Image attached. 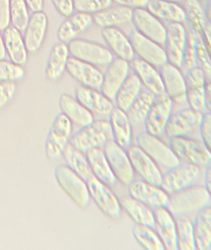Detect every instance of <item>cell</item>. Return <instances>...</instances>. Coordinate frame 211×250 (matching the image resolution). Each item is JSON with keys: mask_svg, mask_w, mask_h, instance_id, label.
<instances>
[{"mask_svg": "<svg viewBox=\"0 0 211 250\" xmlns=\"http://www.w3.org/2000/svg\"><path fill=\"white\" fill-rule=\"evenodd\" d=\"M16 84L13 82H0V109L8 103L14 96Z\"/></svg>", "mask_w": 211, "mask_h": 250, "instance_id": "cell-49", "label": "cell"}, {"mask_svg": "<svg viewBox=\"0 0 211 250\" xmlns=\"http://www.w3.org/2000/svg\"><path fill=\"white\" fill-rule=\"evenodd\" d=\"M129 195L142 202L151 208H167L169 194L161 187L153 185L146 181L133 180L127 186Z\"/></svg>", "mask_w": 211, "mask_h": 250, "instance_id": "cell-18", "label": "cell"}, {"mask_svg": "<svg viewBox=\"0 0 211 250\" xmlns=\"http://www.w3.org/2000/svg\"><path fill=\"white\" fill-rule=\"evenodd\" d=\"M128 38L135 55L142 61L155 67H161L168 62L165 50L161 45L142 36L136 30L130 32Z\"/></svg>", "mask_w": 211, "mask_h": 250, "instance_id": "cell-12", "label": "cell"}, {"mask_svg": "<svg viewBox=\"0 0 211 250\" xmlns=\"http://www.w3.org/2000/svg\"><path fill=\"white\" fill-rule=\"evenodd\" d=\"M211 164H210L205 167V175H204L205 187L210 191H211Z\"/></svg>", "mask_w": 211, "mask_h": 250, "instance_id": "cell-55", "label": "cell"}, {"mask_svg": "<svg viewBox=\"0 0 211 250\" xmlns=\"http://www.w3.org/2000/svg\"><path fill=\"white\" fill-rule=\"evenodd\" d=\"M131 66L135 74L149 91L155 95L164 93L162 79L159 71L155 66L142 61L140 58L133 59L131 61Z\"/></svg>", "mask_w": 211, "mask_h": 250, "instance_id": "cell-28", "label": "cell"}, {"mask_svg": "<svg viewBox=\"0 0 211 250\" xmlns=\"http://www.w3.org/2000/svg\"><path fill=\"white\" fill-rule=\"evenodd\" d=\"M67 47L71 57L95 66H107L114 60L109 49L85 39L76 38L67 43Z\"/></svg>", "mask_w": 211, "mask_h": 250, "instance_id": "cell-5", "label": "cell"}, {"mask_svg": "<svg viewBox=\"0 0 211 250\" xmlns=\"http://www.w3.org/2000/svg\"><path fill=\"white\" fill-rule=\"evenodd\" d=\"M199 128L202 143L211 150V113L209 111L202 112Z\"/></svg>", "mask_w": 211, "mask_h": 250, "instance_id": "cell-47", "label": "cell"}, {"mask_svg": "<svg viewBox=\"0 0 211 250\" xmlns=\"http://www.w3.org/2000/svg\"><path fill=\"white\" fill-rule=\"evenodd\" d=\"M211 191L202 186H193L169 194L167 209L173 216L198 211L210 206Z\"/></svg>", "mask_w": 211, "mask_h": 250, "instance_id": "cell-1", "label": "cell"}, {"mask_svg": "<svg viewBox=\"0 0 211 250\" xmlns=\"http://www.w3.org/2000/svg\"><path fill=\"white\" fill-rule=\"evenodd\" d=\"M112 4V0H73L74 10L91 15L109 8Z\"/></svg>", "mask_w": 211, "mask_h": 250, "instance_id": "cell-44", "label": "cell"}, {"mask_svg": "<svg viewBox=\"0 0 211 250\" xmlns=\"http://www.w3.org/2000/svg\"><path fill=\"white\" fill-rule=\"evenodd\" d=\"M10 0H0V30H5L10 22Z\"/></svg>", "mask_w": 211, "mask_h": 250, "instance_id": "cell-51", "label": "cell"}, {"mask_svg": "<svg viewBox=\"0 0 211 250\" xmlns=\"http://www.w3.org/2000/svg\"><path fill=\"white\" fill-rule=\"evenodd\" d=\"M93 23L92 15L76 11L61 23L57 29V38L63 43H69L88 30Z\"/></svg>", "mask_w": 211, "mask_h": 250, "instance_id": "cell-25", "label": "cell"}, {"mask_svg": "<svg viewBox=\"0 0 211 250\" xmlns=\"http://www.w3.org/2000/svg\"><path fill=\"white\" fill-rule=\"evenodd\" d=\"M201 115V112L190 107L183 108L171 112L164 134L169 138L187 136L199 127Z\"/></svg>", "mask_w": 211, "mask_h": 250, "instance_id": "cell-17", "label": "cell"}, {"mask_svg": "<svg viewBox=\"0 0 211 250\" xmlns=\"http://www.w3.org/2000/svg\"><path fill=\"white\" fill-rule=\"evenodd\" d=\"M63 156L67 166L85 181L92 175L86 156L82 151L73 147L70 143L64 148Z\"/></svg>", "mask_w": 211, "mask_h": 250, "instance_id": "cell-38", "label": "cell"}, {"mask_svg": "<svg viewBox=\"0 0 211 250\" xmlns=\"http://www.w3.org/2000/svg\"><path fill=\"white\" fill-rule=\"evenodd\" d=\"M154 229L164 244L165 250H177V229L174 216L167 208H153Z\"/></svg>", "mask_w": 211, "mask_h": 250, "instance_id": "cell-23", "label": "cell"}, {"mask_svg": "<svg viewBox=\"0 0 211 250\" xmlns=\"http://www.w3.org/2000/svg\"><path fill=\"white\" fill-rule=\"evenodd\" d=\"M4 47L11 62L23 66L27 61V50L20 31L14 27H8L3 32Z\"/></svg>", "mask_w": 211, "mask_h": 250, "instance_id": "cell-36", "label": "cell"}, {"mask_svg": "<svg viewBox=\"0 0 211 250\" xmlns=\"http://www.w3.org/2000/svg\"><path fill=\"white\" fill-rule=\"evenodd\" d=\"M92 175L108 187L114 185L117 180L114 176L108 160L101 147L90 149L85 153Z\"/></svg>", "mask_w": 211, "mask_h": 250, "instance_id": "cell-29", "label": "cell"}, {"mask_svg": "<svg viewBox=\"0 0 211 250\" xmlns=\"http://www.w3.org/2000/svg\"><path fill=\"white\" fill-rule=\"evenodd\" d=\"M67 73L82 86L99 90L103 82V73L95 65L70 57L67 60Z\"/></svg>", "mask_w": 211, "mask_h": 250, "instance_id": "cell-21", "label": "cell"}, {"mask_svg": "<svg viewBox=\"0 0 211 250\" xmlns=\"http://www.w3.org/2000/svg\"><path fill=\"white\" fill-rule=\"evenodd\" d=\"M211 23L208 21L201 34L200 38L207 49L211 52Z\"/></svg>", "mask_w": 211, "mask_h": 250, "instance_id": "cell-53", "label": "cell"}, {"mask_svg": "<svg viewBox=\"0 0 211 250\" xmlns=\"http://www.w3.org/2000/svg\"><path fill=\"white\" fill-rule=\"evenodd\" d=\"M159 68L164 92L174 103L180 104L186 102V80L178 67L167 62Z\"/></svg>", "mask_w": 211, "mask_h": 250, "instance_id": "cell-20", "label": "cell"}, {"mask_svg": "<svg viewBox=\"0 0 211 250\" xmlns=\"http://www.w3.org/2000/svg\"><path fill=\"white\" fill-rule=\"evenodd\" d=\"M199 1H200V0H199Z\"/></svg>", "mask_w": 211, "mask_h": 250, "instance_id": "cell-58", "label": "cell"}, {"mask_svg": "<svg viewBox=\"0 0 211 250\" xmlns=\"http://www.w3.org/2000/svg\"><path fill=\"white\" fill-rule=\"evenodd\" d=\"M122 209L125 210L130 218L134 221L135 224L147 225L154 228L153 210L151 208L133 198L130 195H123L119 199Z\"/></svg>", "mask_w": 211, "mask_h": 250, "instance_id": "cell-33", "label": "cell"}, {"mask_svg": "<svg viewBox=\"0 0 211 250\" xmlns=\"http://www.w3.org/2000/svg\"><path fill=\"white\" fill-rule=\"evenodd\" d=\"M186 85V102L189 107L197 112L206 111L205 84L207 77L203 70L198 66L189 68L185 76Z\"/></svg>", "mask_w": 211, "mask_h": 250, "instance_id": "cell-14", "label": "cell"}, {"mask_svg": "<svg viewBox=\"0 0 211 250\" xmlns=\"http://www.w3.org/2000/svg\"><path fill=\"white\" fill-rule=\"evenodd\" d=\"M130 65L128 61L117 58L113 60L103 74L101 92L107 98L114 100L116 94L125 80L128 77Z\"/></svg>", "mask_w": 211, "mask_h": 250, "instance_id": "cell-19", "label": "cell"}, {"mask_svg": "<svg viewBox=\"0 0 211 250\" xmlns=\"http://www.w3.org/2000/svg\"><path fill=\"white\" fill-rule=\"evenodd\" d=\"M199 167L187 162H181L162 174L160 187L171 194L193 186L200 176Z\"/></svg>", "mask_w": 211, "mask_h": 250, "instance_id": "cell-6", "label": "cell"}, {"mask_svg": "<svg viewBox=\"0 0 211 250\" xmlns=\"http://www.w3.org/2000/svg\"><path fill=\"white\" fill-rule=\"evenodd\" d=\"M101 33L109 50L117 58L128 62L134 59L135 53L129 38L118 27L101 28Z\"/></svg>", "mask_w": 211, "mask_h": 250, "instance_id": "cell-26", "label": "cell"}, {"mask_svg": "<svg viewBox=\"0 0 211 250\" xmlns=\"http://www.w3.org/2000/svg\"><path fill=\"white\" fill-rule=\"evenodd\" d=\"M109 124L112 131L113 140L122 148L127 150L132 145V124L124 111L114 106L109 115Z\"/></svg>", "mask_w": 211, "mask_h": 250, "instance_id": "cell-27", "label": "cell"}, {"mask_svg": "<svg viewBox=\"0 0 211 250\" xmlns=\"http://www.w3.org/2000/svg\"><path fill=\"white\" fill-rule=\"evenodd\" d=\"M145 8L159 20L180 24L186 21L184 9L177 2L164 0H149Z\"/></svg>", "mask_w": 211, "mask_h": 250, "instance_id": "cell-30", "label": "cell"}, {"mask_svg": "<svg viewBox=\"0 0 211 250\" xmlns=\"http://www.w3.org/2000/svg\"><path fill=\"white\" fill-rule=\"evenodd\" d=\"M133 9L127 7L118 6L109 8L92 15L93 21L101 28L118 27L123 24L131 22Z\"/></svg>", "mask_w": 211, "mask_h": 250, "instance_id": "cell-34", "label": "cell"}, {"mask_svg": "<svg viewBox=\"0 0 211 250\" xmlns=\"http://www.w3.org/2000/svg\"><path fill=\"white\" fill-rule=\"evenodd\" d=\"M25 75L22 65L0 60V82H15L21 80Z\"/></svg>", "mask_w": 211, "mask_h": 250, "instance_id": "cell-46", "label": "cell"}, {"mask_svg": "<svg viewBox=\"0 0 211 250\" xmlns=\"http://www.w3.org/2000/svg\"><path fill=\"white\" fill-rule=\"evenodd\" d=\"M24 1L28 8L33 13L42 11L43 8V0H24Z\"/></svg>", "mask_w": 211, "mask_h": 250, "instance_id": "cell-54", "label": "cell"}, {"mask_svg": "<svg viewBox=\"0 0 211 250\" xmlns=\"http://www.w3.org/2000/svg\"><path fill=\"white\" fill-rule=\"evenodd\" d=\"M126 152L133 169L143 181L160 187L162 173L157 164L137 145H131Z\"/></svg>", "mask_w": 211, "mask_h": 250, "instance_id": "cell-16", "label": "cell"}, {"mask_svg": "<svg viewBox=\"0 0 211 250\" xmlns=\"http://www.w3.org/2000/svg\"><path fill=\"white\" fill-rule=\"evenodd\" d=\"M48 30V18L42 11L34 12L25 28L23 42L30 53L38 52L45 40Z\"/></svg>", "mask_w": 211, "mask_h": 250, "instance_id": "cell-24", "label": "cell"}, {"mask_svg": "<svg viewBox=\"0 0 211 250\" xmlns=\"http://www.w3.org/2000/svg\"><path fill=\"white\" fill-rule=\"evenodd\" d=\"M113 140L109 121L94 120L90 125L82 127L71 137L69 143L85 153L95 147H101L108 140Z\"/></svg>", "mask_w": 211, "mask_h": 250, "instance_id": "cell-2", "label": "cell"}, {"mask_svg": "<svg viewBox=\"0 0 211 250\" xmlns=\"http://www.w3.org/2000/svg\"><path fill=\"white\" fill-rule=\"evenodd\" d=\"M51 1L56 11L64 18L70 17L74 11L73 0H51Z\"/></svg>", "mask_w": 211, "mask_h": 250, "instance_id": "cell-50", "label": "cell"}, {"mask_svg": "<svg viewBox=\"0 0 211 250\" xmlns=\"http://www.w3.org/2000/svg\"><path fill=\"white\" fill-rule=\"evenodd\" d=\"M173 105L174 102L165 92L155 95L144 122L145 131L155 137H161L165 132L166 126L172 112Z\"/></svg>", "mask_w": 211, "mask_h": 250, "instance_id": "cell-8", "label": "cell"}, {"mask_svg": "<svg viewBox=\"0 0 211 250\" xmlns=\"http://www.w3.org/2000/svg\"><path fill=\"white\" fill-rule=\"evenodd\" d=\"M177 250H195L193 223L186 215L175 216Z\"/></svg>", "mask_w": 211, "mask_h": 250, "instance_id": "cell-41", "label": "cell"}, {"mask_svg": "<svg viewBox=\"0 0 211 250\" xmlns=\"http://www.w3.org/2000/svg\"><path fill=\"white\" fill-rule=\"evenodd\" d=\"M188 33L183 24L170 23L167 27L164 50L169 62L180 68L183 65Z\"/></svg>", "mask_w": 211, "mask_h": 250, "instance_id": "cell-13", "label": "cell"}, {"mask_svg": "<svg viewBox=\"0 0 211 250\" xmlns=\"http://www.w3.org/2000/svg\"><path fill=\"white\" fill-rule=\"evenodd\" d=\"M149 0H112V2L118 5L127 7L131 9L146 8Z\"/></svg>", "mask_w": 211, "mask_h": 250, "instance_id": "cell-52", "label": "cell"}, {"mask_svg": "<svg viewBox=\"0 0 211 250\" xmlns=\"http://www.w3.org/2000/svg\"><path fill=\"white\" fill-rule=\"evenodd\" d=\"M142 83L136 74H129L114 98L117 108L127 112L142 90Z\"/></svg>", "mask_w": 211, "mask_h": 250, "instance_id": "cell-37", "label": "cell"}, {"mask_svg": "<svg viewBox=\"0 0 211 250\" xmlns=\"http://www.w3.org/2000/svg\"><path fill=\"white\" fill-rule=\"evenodd\" d=\"M72 133V122L63 113L56 116L45 142V154L51 159L63 156V151L70 141Z\"/></svg>", "mask_w": 211, "mask_h": 250, "instance_id": "cell-9", "label": "cell"}, {"mask_svg": "<svg viewBox=\"0 0 211 250\" xmlns=\"http://www.w3.org/2000/svg\"><path fill=\"white\" fill-rule=\"evenodd\" d=\"M136 144L143 150L157 165L170 169L180 163V159L169 146L161 141L159 137L141 131L136 135Z\"/></svg>", "mask_w": 211, "mask_h": 250, "instance_id": "cell-7", "label": "cell"}, {"mask_svg": "<svg viewBox=\"0 0 211 250\" xmlns=\"http://www.w3.org/2000/svg\"><path fill=\"white\" fill-rule=\"evenodd\" d=\"M155 94L149 90H142L136 100L126 112L129 121L133 125H139L145 122L147 115L153 102Z\"/></svg>", "mask_w": 211, "mask_h": 250, "instance_id": "cell-39", "label": "cell"}, {"mask_svg": "<svg viewBox=\"0 0 211 250\" xmlns=\"http://www.w3.org/2000/svg\"><path fill=\"white\" fill-rule=\"evenodd\" d=\"M76 99L92 115L109 116L114 108L111 99L96 89L80 86L76 90Z\"/></svg>", "mask_w": 211, "mask_h": 250, "instance_id": "cell-22", "label": "cell"}, {"mask_svg": "<svg viewBox=\"0 0 211 250\" xmlns=\"http://www.w3.org/2000/svg\"><path fill=\"white\" fill-rule=\"evenodd\" d=\"M183 64L189 68L196 66L195 58V33H188L187 44L185 50Z\"/></svg>", "mask_w": 211, "mask_h": 250, "instance_id": "cell-48", "label": "cell"}, {"mask_svg": "<svg viewBox=\"0 0 211 250\" xmlns=\"http://www.w3.org/2000/svg\"><path fill=\"white\" fill-rule=\"evenodd\" d=\"M59 105L62 113L81 127L90 125L93 122V115L70 95L62 94L59 99Z\"/></svg>", "mask_w": 211, "mask_h": 250, "instance_id": "cell-32", "label": "cell"}, {"mask_svg": "<svg viewBox=\"0 0 211 250\" xmlns=\"http://www.w3.org/2000/svg\"><path fill=\"white\" fill-rule=\"evenodd\" d=\"M132 234L135 239L146 250H165L164 244L154 228L147 225L135 224L132 228Z\"/></svg>", "mask_w": 211, "mask_h": 250, "instance_id": "cell-42", "label": "cell"}, {"mask_svg": "<svg viewBox=\"0 0 211 250\" xmlns=\"http://www.w3.org/2000/svg\"><path fill=\"white\" fill-rule=\"evenodd\" d=\"M186 13V21H189L195 34L200 37L207 23L208 19L199 0H184L183 7Z\"/></svg>", "mask_w": 211, "mask_h": 250, "instance_id": "cell-40", "label": "cell"}, {"mask_svg": "<svg viewBox=\"0 0 211 250\" xmlns=\"http://www.w3.org/2000/svg\"><path fill=\"white\" fill-rule=\"evenodd\" d=\"M195 58L196 65L203 70L207 78H211V65L210 52L201 38L195 34Z\"/></svg>", "mask_w": 211, "mask_h": 250, "instance_id": "cell-45", "label": "cell"}, {"mask_svg": "<svg viewBox=\"0 0 211 250\" xmlns=\"http://www.w3.org/2000/svg\"><path fill=\"white\" fill-rule=\"evenodd\" d=\"M27 5L24 0H10V21L13 27L19 31H23L29 20Z\"/></svg>", "mask_w": 211, "mask_h": 250, "instance_id": "cell-43", "label": "cell"}, {"mask_svg": "<svg viewBox=\"0 0 211 250\" xmlns=\"http://www.w3.org/2000/svg\"><path fill=\"white\" fill-rule=\"evenodd\" d=\"M6 49L4 47V41L3 38L1 37L0 34V60H3L5 57Z\"/></svg>", "mask_w": 211, "mask_h": 250, "instance_id": "cell-56", "label": "cell"}, {"mask_svg": "<svg viewBox=\"0 0 211 250\" xmlns=\"http://www.w3.org/2000/svg\"><path fill=\"white\" fill-rule=\"evenodd\" d=\"M69 55L67 43L60 42L51 47L45 70L48 80L55 81L63 76L66 70Z\"/></svg>", "mask_w": 211, "mask_h": 250, "instance_id": "cell-35", "label": "cell"}, {"mask_svg": "<svg viewBox=\"0 0 211 250\" xmlns=\"http://www.w3.org/2000/svg\"><path fill=\"white\" fill-rule=\"evenodd\" d=\"M193 223L196 250H209L211 247V209L205 206L198 210Z\"/></svg>", "mask_w": 211, "mask_h": 250, "instance_id": "cell-31", "label": "cell"}, {"mask_svg": "<svg viewBox=\"0 0 211 250\" xmlns=\"http://www.w3.org/2000/svg\"><path fill=\"white\" fill-rule=\"evenodd\" d=\"M164 1H171V2H179L182 0H164Z\"/></svg>", "mask_w": 211, "mask_h": 250, "instance_id": "cell-57", "label": "cell"}, {"mask_svg": "<svg viewBox=\"0 0 211 250\" xmlns=\"http://www.w3.org/2000/svg\"><path fill=\"white\" fill-rule=\"evenodd\" d=\"M103 150L117 181L127 187L134 180V169L127 152L114 140H108L103 146Z\"/></svg>", "mask_w": 211, "mask_h": 250, "instance_id": "cell-10", "label": "cell"}, {"mask_svg": "<svg viewBox=\"0 0 211 250\" xmlns=\"http://www.w3.org/2000/svg\"><path fill=\"white\" fill-rule=\"evenodd\" d=\"M169 147L180 162L198 167H206L211 164V150L203 143L187 136L170 137Z\"/></svg>", "mask_w": 211, "mask_h": 250, "instance_id": "cell-4", "label": "cell"}, {"mask_svg": "<svg viewBox=\"0 0 211 250\" xmlns=\"http://www.w3.org/2000/svg\"><path fill=\"white\" fill-rule=\"evenodd\" d=\"M90 197L104 214L113 219L121 216L122 208L119 199L108 186L91 175L86 181Z\"/></svg>", "mask_w": 211, "mask_h": 250, "instance_id": "cell-11", "label": "cell"}, {"mask_svg": "<svg viewBox=\"0 0 211 250\" xmlns=\"http://www.w3.org/2000/svg\"><path fill=\"white\" fill-rule=\"evenodd\" d=\"M131 22L135 30L158 44H164L167 27L145 8L133 9Z\"/></svg>", "mask_w": 211, "mask_h": 250, "instance_id": "cell-15", "label": "cell"}, {"mask_svg": "<svg viewBox=\"0 0 211 250\" xmlns=\"http://www.w3.org/2000/svg\"><path fill=\"white\" fill-rule=\"evenodd\" d=\"M57 182L70 200L81 209L89 205L90 194L86 181L79 176L67 165H60L54 170Z\"/></svg>", "mask_w": 211, "mask_h": 250, "instance_id": "cell-3", "label": "cell"}]
</instances>
